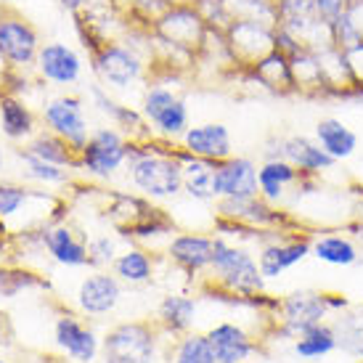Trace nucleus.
Instances as JSON below:
<instances>
[{"label": "nucleus", "mask_w": 363, "mask_h": 363, "mask_svg": "<svg viewBox=\"0 0 363 363\" xmlns=\"http://www.w3.org/2000/svg\"><path fill=\"white\" fill-rule=\"evenodd\" d=\"M318 61H321L323 85H326L323 99H342L345 101L358 88L353 69H350V61H347V53L334 45V48H326V51L318 53Z\"/></svg>", "instance_id": "19"}, {"label": "nucleus", "mask_w": 363, "mask_h": 363, "mask_svg": "<svg viewBox=\"0 0 363 363\" xmlns=\"http://www.w3.org/2000/svg\"><path fill=\"white\" fill-rule=\"evenodd\" d=\"M183 149L194 157H202L210 162H223L233 157L231 133L223 122H204V125H194L181 135Z\"/></svg>", "instance_id": "15"}, {"label": "nucleus", "mask_w": 363, "mask_h": 363, "mask_svg": "<svg viewBox=\"0 0 363 363\" xmlns=\"http://www.w3.org/2000/svg\"><path fill=\"white\" fill-rule=\"evenodd\" d=\"M311 255L315 260L326 262V265L347 268V265H355L361 260V247L342 233H326V236H318L311 244Z\"/></svg>", "instance_id": "27"}, {"label": "nucleus", "mask_w": 363, "mask_h": 363, "mask_svg": "<svg viewBox=\"0 0 363 363\" xmlns=\"http://www.w3.org/2000/svg\"><path fill=\"white\" fill-rule=\"evenodd\" d=\"M172 6H194V0H170Z\"/></svg>", "instance_id": "50"}, {"label": "nucleus", "mask_w": 363, "mask_h": 363, "mask_svg": "<svg viewBox=\"0 0 363 363\" xmlns=\"http://www.w3.org/2000/svg\"><path fill=\"white\" fill-rule=\"evenodd\" d=\"M32 194L21 186H11V183H0V218H11L13 212H19V207Z\"/></svg>", "instance_id": "41"}, {"label": "nucleus", "mask_w": 363, "mask_h": 363, "mask_svg": "<svg viewBox=\"0 0 363 363\" xmlns=\"http://www.w3.org/2000/svg\"><path fill=\"white\" fill-rule=\"evenodd\" d=\"M218 212H220L225 220L242 225L247 231H281L284 223H286V215H284L276 204L265 202L262 196H252V199H220L218 204Z\"/></svg>", "instance_id": "12"}, {"label": "nucleus", "mask_w": 363, "mask_h": 363, "mask_svg": "<svg viewBox=\"0 0 363 363\" xmlns=\"http://www.w3.org/2000/svg\"><path fill=\"white\" fill-rule=\"evenodd\" d=\"M276 11H279V24L318 16L315 13V0H276Z\"/></svg>", "instance_id": "40"}, {"label": "nucleus", "mask_w": 363, "mask_h": 363, "mask_svg": "<svg viewBox=\"0 0 363 363\" xmlns=\"http://www.w3.org/2000/svg\"><path fill=\"white\" fill-rule=\"evenodd\" d=\"M347 16H350V21L355 24V30L361 32V38H363V0H355V3H350Z\"/></svg>", "instance_id": "46"}, {"label": "nucleus", "mask_w": 363, "mask_h": 363, "mask_svg": "<svg viewBox=\"0 0 363 363\" xmlns=\"http://www.w3.org/2000/svg\"><path fill=\"white\" fill-rule=\"evenodd\" d=\"M194 313H196V303L183 294H170L160 305V318L170 332H186L194 321Z\"/></svg>", "instance_id": "35"}, {"label": "nucleus", "mask_w": 363, "mask_h": 363, "mask_svg": "<svg viewBox=\"0 0 363 363\" xmlns=\"http://www.w3.org/2000/svg\"><path fill=\"white\" fill-rule=\"evenodd\" d=\"M329 308V294L321 292H292L281 303V315L286 323V332L300 337L315 323H323Z\"/></svg>", "instance_id": "14"}, {"label": "nucleus", "mask_w": 363, "mask_h": 363, "mask_svg": "<svg viewBox=\"0 0 363 363\" xmlns=\"http://www.w3.org/2000/svg\"><path fill=\"white\" fill-rule=\"evenodd\" d=\"M289 67H292L294 93H300V96H308V99H323V93H326V85H323V74H321V61H318V53L300 48L297 53H292V56H289Z\"/></svg>", "instance_id": "25"}, {"label": "nucleus", "mask_w": 363, "mask_h": 363, "mask_svg": "<svg viewBox=\"0 0 363 363\" xmlns=\"http://www.w3.org/2000/svg\"><path fill=\"white\" fill-rule=\"evenodd\" d=\"M154 265L149 260V255L141 250H128L114 260V273L120 276L122 281L128 284H143L152 279Z\"/></svg>", "instance_id": "36"}, {"label": "nucleus", "mask_w": 363, "mask_h": 363, "mask_svg": "<svg viewBox=\"0 0 363 363\" xmlns=\"http://www.w3.org/2000/svg\"><path fill=\"white\" fill-rule=\"evenodd\" d=\"M355 236H358V244L363 247V225H355Z\"/></svg>", "instance_id": "49"}, {"label": "nucleus", "mask_w": 363, "mask_h": 363, "mask_svg": "<svg viewBox=\"0 0 363 363\" xmlns=\"http://www.w3.org/2000/svg\"><path fill=\"white\" fill-rule=\"evenodd\" d=\"M43 244L48 247V252L53 255V260L61 262V265H85V262H91L88 257V247L80 242V239H74V233L69 228H51V231L43 233Z\"/></svg>", "instance_id": "29"}, {"label": "nucleus", "mask_w": 363, "mask_h": 363, "mask_svg": "<svg viewBox=\"0 0 363 363\" xmlns=\"http://www.w3.org/2000/svg\"><path fill=\"white\" fill-rule=\"evenodd\" d=\"M172 9L170 0H130V16L143 21L149 30L157 27V21Z\"/></svg>", "instance_id": "39"}, {"label": "nucleus", "mask_w": 363, "mask_h": 363, "mask_svg": "<svg viewBox=\"0 0 363 363\" xmlns=\"http://www.w3.org/2000/svg\"><path fill=\"white\" fill-rule=\"evenodd\" d=\"M141 114L146 117L154 130L167 135V138H178L189 130V106L178 93L164 85H149L143 93Z\"/></svg>", "instance_id": "7"}, {"label": "nucleus", "mask_w": 363, "mask_h": 363, "mask_svg": "<svg viewBox=\"0 0 363 363\" xmlns=\"http://www.w3.org/2000/svg\"><path fill=\"white\" fill-rule=\"evenodd\" d=\"M207 24L199 16V11L194 6H172L154 27V35L160 40L170 43V45H178L183 51L199 53L204 38H207Z\"/></svg>", "instance_id": "9"}, {"label": "nucleus", "mask_w": 363, "mask_h": 363, "mask_svg": "<svg viewBox=\"0 0 363 363\" xmlns=\"http://www.w3.org/2000/svg\"><path fill=\"white\" fill-rule=\"evenodd\" d=\"M91 99L96 104V109L106 114L117 128H122L125 133H138V135H146V117L141 111L130 109V106H122L120 101H114L109 96V91H104L101 85H93L91 88Z\"/></svg>", "instance_id": "28"}, {"label": "nucleus", "mask_w": 363, "mask_h": 363, "mask_svg": "<svg viewBox=\"0 0 363 363\" xmlns=\"http://www.w3.org/2000/svg\"><path fill=\"white\" fill-rule=\"evenodd\" d=\"M212 250H215V239L199 236V233H181L170 242V257L189 273H199L204 268H210Z\"/></svg>", "instance_id": "22"}, {"label": "nucleus", "mask_w": 363, "mask_h": 363, "mask_svg": "<svg viewBox=\"0 0 363 363\" xmlns=\"http://www.w3.org/2000/svg\"><path fill=\"white\" fill-rule=\"evenodd\" d=\"M340 347V340H337V332L326 323H315L308 332H303L294 342V353L300 358H323L332 350Z\"/></svg>", "instance_id": "33"}, {"label": "nucleus", "mask_w": 363, "mask_h": 363, "mask_svg": "<svg viewBox=\"0 0 363 363\" xmlns=\"http://www.w3.org/2000/svg\"><path fill=\"white\" fill-rule=\"evenodd\" d=\"M281 160L292 162L303 175H321V172L332 170L334 160L323 152L318 143L308 138V135H289L281 138Z\"/></svg>", "instance_id": "17"}, {"label": "nucleus", "mask_w": 363, "mask_h": 363, "mask_svg": "<svg viewBox=\"0 0 363 363\" xmlns=\"http://www.w3.org/2000/svg\"><path fill=\"white\" fill-rule=\"evenodd\" d=\"M88 257H91V265H109L114 262V242L109 236H99L88 244Z\"/></svg>", "instance_id": "43"}, {"label": "nucleus", "mask_w": 363, "mask_h": 363, "mask_svg": "<svg viewBox=\"0 0 363 363\" xmlns=\"http://www.w3.org/2000/svg\"><path fill=\"white\" fill-rule=\"evenodd\" d=\"M27 152H32L35 157H40L45 162H51V164H59V167H74L77 164V157H74L77 152L61 135H56L51 130L35 135L30 146H27Z\"/></svg>", "instance_id": "32"}, {"label": "nucleus", "mask_w": 363, "mask_h": 363, "mask_svg": "<svg viewBox=\"0 0 363 363\" xmlns=\"http://www.w3.org/2000/svg\"><path fill=\"white\" fill-rule=\"evenodd\" d=\"M308 175L294 167L286 160H265L257 167V186H260V196L265 202L279 204L286 196L289 186H300Z\"/></svg>", "instance_id": "18"}, {"label": "nucleus", "mask_w": 363, "mask_h": 363, "mask_svg": "<svg viewBox=\"0 0 363 363\" xmlns=\"http://www.w3.org/2000/svg\"><path fill=\"white\" fill-rule=\"evenodd\" d=\"M61 9L64 11H72V13H77V11H82L91 0H56Z\"/></svg>", "instance_id": "47"}, {"label": "nucleus", "mask_w": 363, "mask_h": 363, "mask_svg": "<svg viewBox=\"0 0 363 363\" xmlns=\"http://www.w3.org/2000/svg\"><path fill=\"white\" fill-rule=\"evenodd\" d=\"M311 244L313 242H308V239H284V242L265 244L260 250V257H257L260 273L265 279H279L281 273H286L311 255Z\"/></svg>", "instance_id": "16"}, {"label": "nucleus", "mask_w": 363, "mask_h": 363, "mask_svg": "<svg viewBox=\"0 0 363 363\" xmlns=\"http://www.w3.org/2000/svg\"><path fill=\"white\" fill-rule=\"evenodd\" d=\"M225 43L239 72H250L260 59L276 51V27L260 21H231Z\"/></svg>", "instance_id": "6"}, {"label": "nucleus", "mask_w": 363, "mask_h": 363, "mask_svg": "<svg viewBox=\"0 0 363 363\" xmlns=\"http://www.w3.org/2000/svg\"><path fill=\"white\" fill-rule=\"evenodd\" d=\"M347 53V61H350V69H353V77H355V85L363 88V43H358L355 48H350Z\"/></svg>", "instance_id": "45"}, {"label": "nucleus", "mask_w": 363, "mask_h": 363, "mask_svg": "<svg viewBox=\"0 0 363 363\" xmlns=\"http://www.w3.org/2000/svg\"><path fill=\"white\" fill-rule=\"evenodd\" d=\"M0 332H3V323H0Z\"/></svg>", "instance_id": "53"}, {"label": "nucleus", "mask_w": 363, "mask_h": 363, "mask_svg": "<svg viewBox=\"0 0 363 363\" xmlns=\"http://www.w3.org/2000/svg\"><path fill=\"white\" fill-rule=\"evenodd\" d=\"M43 120L48 125V130L61 135L77 154L91 138L88 120H85V101L80 96H56L51 101H45Z\"/></svg>", "instance_id": "8"}, {"label": "nucleus", "mask_w": 363, "mask_h": 363, "mask_svg": "<svg viewBox=\"0 0 363 363\" xmlns=\"http://www.w3.org/2000/svg\"><path fill=\"white\" fill-rule=\"evenodd\" d=\"M77 300H80V308L85 313H93V315L109 313L120 303V284L109 273H93L80 284Z\"/></svg>", "instance_id": "21"}, {"label": "nucleus", "mask_w": 363, "mask_h": 363, "mask_svg": "<svg viewBox=\"0 0 363 363\" xmlns=\"http://www.w3.org/2000/svg\"><path fill=\"white\" fill-rule=\"evenodd\" d=\"M35 69L43 82L51 85H74L82 77V56L67 43H45L38 51Z\"/></svg>", "instance_id": "13"}, {"label": "nucleus", "mask_w": 363, "mask_h": 363, "mask_svg": "<svg viewBox=\"0 0 363 363\" xmlns=\"http://www.w3.org/2000/svg\"><path fill=\"white\" fill-rule=\"evenodd\" d=\"M91 67L93 74L101 80V85L125 91L143 77L146 61L130 43L106 40L91 48Z\"/></svg>", "instance_id": "2"}, {"label": "nucleus", "mask_w": 363, "mask_h": 363, "mask_svg": "<svg viewBox=\"0 0 363 363\" xmlns=\"http://www.w3.org/2000/svg\"><path fill=\"white\" fill-rule=\"evenodd\" d=\"M315 143H318L334 162H342V160H350L355 154V149H358V135H355L342 120H337V117H323V120H318V125H315Z\"/></svg>", "instance_id": "24"}, {"label": "nucleus", "mask_w": 363, "mask_h": 363, "mask_svg": "<svg viewBox=\"0 0 363 363\" xmlns=\"http://www.w3.org/2000/svg\"><path fill=\"white\" fill-rule=\"evenodd\" d=\"M247 77H252L257 85H262L265 91L276 93V96H289L294 93L292 82V67H289V56L281 53L279 48L268 53L265 59H260L250 72H244Z\"/></svg>", "instance_id": "20"}, {"label": "nucleus", "mask_w": 363, "mask_h": 363, "mask_svg": "<svg viewBox=\"0 0 363 363\" xmlns=\"http://www.w3.org/2000/svg\"><path fill=\"white\" fill-rule=\"evenodd\" d=\"M212 189L218 199H252L260 196L257 164L247 157H228L215 164Z\"/></svg>", "instance_id": "11"}, {"label": "nucleus", "mask_w": 363, "mask_h": 363, "mask_svg": "<svg viewBox=\"0 0 363 363\" xmlns=\"http://www.w3.org/2000/svg\"><path fill=\"white\" fill-rule=\"evenodd\" d=\"M271 3H276V0H271Z\"/></svg>", "instance_id": "55"}, {"label": "nucleus", "mask_w": 363, "mask_h": 363, "mask_svg": "<svg viewBox=\"0 0 363 363\" xmlns=\"http://www.w3.org/2000/svg\"><path fill=\"white\" fill-rule=\"evenodd\" d=\"M0 363H3V361H0Z\"/></svg>", "instance_id": "56"}, {"label": "nucleus", "mask_w": 363, "mask_h": 363, "mask_svg": "<svg viewBox=\"0 0 363 363\" xmlns=\"http://www.w3.org/2000/svg\"><path fill=\"white\" fill-rule=\"evenodd\" d=\"M207 340H210L212 350H215L218 363H242V361H247L255 350L252 340H250L247 332H244L242 326H236V323H220V326H215V329L207 334Z\"/></svg>", "instance_id": "23"}, {"label": "nucleus", "mask_w": 363, "mask_h": 363, "mask_svg": "<svg viewBox=\"0 0 363 363\" xmlns=\"http://www.w3.org/2000/svg\"><path fill=\"white\" fill-rule=\"evenodd\" d=\"M130 143L117 128H99L77 154V164L93 178H111L128 162Z\"/></svg>", "instance_id": "5"}, {"label": "nucleus", "mask_w": 363, "mask_h": 363, "mask_svg": "<svg viewBox=\"0 0 363 363\" xmlns=\"http://www.w3.org/2000/svg\"><path fill=\"white\" fill-rule=\"evenodd\" d=\"M19 160L24 162V167H27V175H30L32 181H40V183H64L69 175L64 167L59 164H51V162L40 160V157H35L32 152H19Z\"/></svg>", "instance_id": "37"}, {"label": "nucleus", "mask_w": 363, "mask_h": 363, "mask_svg": "<svg viewBox=\"0 0 363 363\" xmlns=\"http://www.w3.org/2000/svg\"><path fill=\"white\" fill-rule=\"evenodd\" d=\"M337 340L350 355L363 358V321H345V326L340 329Z\"/></svg>", "instance_id": "42"}, {"label": "nucleus", "mask_w": 363, "mask_h": 363, "mask_svg": "<svg viewBox=\"0 0 363 363\" xmlns=\"http://www.w3.org/2000/svg\"><path fill=\"white\" fill-rule=\"evenodd\" d=\"M130 162V178L135 189L143 191L152 199H167L183 189V164L181 154L172 157L160 149H143V146H133L128 152Z\"/></svg>", "instance_id": "1"}, {"label": "nucleus", "mask_w": 363, "mask_h": 363, "mask_svg": "<svg viewBox=\"0 0 363 363\" xmlns=\"http://www.w3.org/2000/svg\"><path fill=\"white\" fill-rule=\"evenodd\" d=\"M0 164H3V152H0Z\"/></svg>", "instance_id": "52"}, {"label": "nucleus", "mask_w": 363, "mask_h": 363, "mask_svg": "<svg viewBox=\"0 0 363 363\" xmlns=\"http://www.w3.org/2000/svg\"><path fill=\"white\" fill-rule=\"evenodd\" d=\"M0 3H3V6H11V3H13V0H0Z\"/></svg>", "instance_id": "51"}, {"label": "nucleus", "mask_w": 363, "mask_h": 363, "mask_svg": "<svg viewBox=\"0 0 363 363\" xmlns=\"http://www.w3.org/2000/svg\"><path fill=\"white\" fill-rule=\"evenodd\" d=\"M212 271L218 276V281L239 294H260L265 276L260 273V265L252 255L233 247L225 239H215V250H212Z\"/></svg>", "instance_id": "3"}, {"label": "nucleus", "mask_w": 363, "mask_h": 363, "mask_svg": "<svg viewBox=\"0 0 363 363\" xmlns=\"http://www.w3.org/2000/svg\"><path fill=\"white\" fill-rule=\"evenodd\" d=\"M347 9H350L347 0H315V13L326 24H334L342 13H347Z\"/></svg>", "instance_id": "44"}, {"label": "nucleus", "mask_w": 363, "mask_h": 363, "mask_svg": "<svg viewBox=\"0 0 363 363\" xmlns=\"http://www.w3.org/2000/svg\"><path fill=\"white\" fill-rule=\"evenodd\" d=\"M38 51L40 35L30 21L13 11H0V61L11 69L27 72L35 67Z\"/></svg>", "instance_id": "4"}, {"label": "nucleus", "mask_w": 363, "mask_h": 363, "mask_svg": "<svg viewBox=\"0 0 363 363\" xmlns=\"http://www.w3.org/2000/svg\"><path fill=\"white\" fill-rule=\"evenodd\" d=\"M0 128L11 141H21V138L32 135L35 117H32L30 106L16 96H11V93L0 96Z\"/></svg>", "instance_id": "30"}, {"label": "nucleus", "mask_w": 363, "mask_h": 363, "mask_svg": "<svg viewBox=\"0 0 363 363\" xmlns=\"http://www.w3.org/2000/svg\"><path fill=\"white\" fill-rule=\"evenodd\" d=\"M106 363H152L154 337L143 323H122L106 334L104 342Z\"/></svg>", "instance_id": "10"}, {"label": "nucleus", "mask_w": 363, "mask_h": 363, "mask_svg": "<svg viewBox=\"0 0 363 363\" xmlns=\"http://www.w3.org/2000/svg\"><path fill=\"white\" fill-rule=\"evenodd\" d=\"M175 363H218V358H215L210 340L202 334H194L181 342L178 353H175Z\"/></svg>", "instance_id": "38"}, {"label": "nucleus", "mask_w": 363, "mask_h": 363, "mask_svg": "<svg viewBox=\"0 0 363 363\" xmlns=\"http://www.w3.org/2000/svg\"><path fill=\"white\" fill-rule=\"evenodd\" d=\"M347 3H355V0H347Z\"/></svg>", "instance_id": "54"}, {"label": "nucleus", "mask_w": 363, "mask_h": 363, "mask_svg": "<svg viewBox=\"0 0 363 363\" xmlns=\"http://www.w3.org/2000/svg\"><path fill=\"white\" fill-rule=\"evenodd\" d=\"M56 340L59 345L67 350L69 355H74L77 361L88 363L93 361V355H96V337H93L88 329H82L77 321H72V318H61L59 326H56Z\"/></svg>", "instance_id": "31"}, {"label": "nucleus", "mask_w": 363, "mask_h": 363, "mask_svg": "<svg viewBox=\"0 0 363 363\" xmlns=\"http://www.w3.org/2000/svg\"><path fill=\"white\" fill-rule=\"evenodd\" d=\"M231 21H260V24H279V11L271 0H225Z\"/></svg>", "instance_id": "34"}, {"label": "nucleus", "mask_w": 363, "mask_h": 363, "mask_svg": "<svg viewBox=\"0 0 363 363\" xmlns=\"http://www.w3.org/2000/svg\"><path fill=\"white\" fill-rule=\"evenodd\" d=\"M345 101H355V104H363V88H355V91L350 93V96H347V99H345Z\"/></svg>", "instance_id": "48"}, {"label": "nucleus", "mask_w": 363, "mask_h": 363, "mask_svg": "<svg viewBox=\"0 0 363 363\" xmlns=\"http://www.w3.org/2000/svg\"><path fill=\"white\" fill-rule=\"evenodd\" d=\"M181 164H183V191L189 194L191 199H196V202H210V199H215L212 178H215V164L218 162L194 157V154H189L183 149Z\"/></svg>", "instance_id": "26"}]
</instances>
